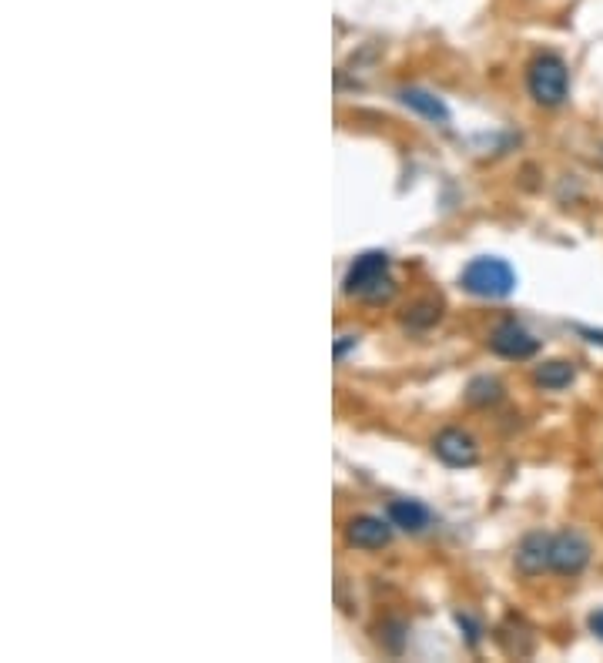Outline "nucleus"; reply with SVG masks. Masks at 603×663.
<instances>
[{"label":"nucleus","instance_id":"1","mask_svg":"<svg viewBox=\"0 0 603 663\" xmlns=\"http://www.w3.org/2000/svg\"><path fill=\"white\" fill-rule=\"evenodd\" d=\"M459 285H463L469 295H476V299H506V295L516 292V272L506 258L483 255V258H473V262L463 268Z\"/></svg>","mask_w":603,"mask_h":663},{"label":"nucleus","instance_id":"2","mask_svg":"<svg viewBox=\"0 0 603 663\" xmlns=\"http://www.w3.org/2000/svg\"><path fill=\"white\" fill-rule=\"evenodd\" d=\"M346 295L362 302H382L392 295V278H389V255L386 252H366L349 265L346 272Z\"/></svg>","mask_w":603,"mask_h":663},{"label":"nucleus","instance_id":"3","mask_svg":"<svg viewBox=\"0 0 603 663\" xmlns=\"http://www.w3.org/2000/svg\"><path fill=\"white\" fill-rule=\"evenodd\" d=\"M526 88H530L536 104H543V108H557V104L567 101V91H570L567 61L557 54L533 57V64L526 67Z\"/></svg>","mask_w":603,"mask_h":663},{"label":"nucleus","instance_id":"4","mask_svg":"<svg viewBox=\"0 0 603 663\" xmlns=\"http://www.w3.org/2000/svg\"><path fill=\"white\" fill-rule=\"evenodd\" d=\"M590 543L587 536H580L577 530H563L553 536V550H550V570L560 576H577L587 570L590 563Z\"/></svg>","mask_w":603,"mask_h":663},{"label":"nucleus","instance_id":"5","mask_svg":"<svg viewBox=\"0 0 603 663\" xmlns=\"http://www.w3.org/2000/svg\"><path fill=\"white\" fill-rule=\"evenodd\" d=\"M490 349L496 355H503V359L523 362V359H533V355L540 352V339L526 332L520 322H500L490 335Z\"/></svg>","mask_w":603,"mask_h":663},{"label":"nucleus","instance_id":"6","mask_svg":"<svg viewBox=\"0 0 603 663\" xmlns=\"http://www.w3.org/2000/svg\"><path fill=\"white\" fill-rule=\"evenodd\" d=\"M433 453L443 459L446 466L453 469H463V466H473L476 459H480V449H476V442L469 432L463 429H443L433 442Z\"/></svg>","mask_w":603,"mask_h":663},{"label":"nucleus","instance_id":"7","mask_svg":"<svg viewBox=\"0 0 603 663\" xmlns=\"http://www.w3.org/2000/svg\"><path fill=\"white\" fill-rule=\"evenodd\" d=\"M392 540V523L379 516H356L346 523V543L356 550H382Z\"/></svg>","mask_w":603,"mask_h":663},{"label":"nucleus","instance_id":"8","mask_svg":"<svg viewBox=\"0 0 603 663\" xmlns=\"http://www.w3.org/2000/svg\"><path fill=\"white\" fill-rule=\"evenodd\" d=\"M550 550H553V536L550 533H530L516 550V566L526 576H536L543 570H550Z\"/></svg>","mask_w":603,"mask_h":663},{"label":"nucleus","instance_id":"9","mask_svg":"<svg viewBox=\"0 0 603 663\" xmlns=\"http://www.w3.org/2000/svg\"><path fill=\"white\" fill-rule=\"evenodd\" d=\"M399 101L406 104V108L413 111V114H419L423 121H429V124H439V128H446V124H449V108L443 104V98H436L433 91H426V88H402Z\"/></svg>","mask_w":603,"mask_h":663},{"label":"nucleus","instance_id":"10","mask_svg":"<svg viewBox=\"0 0 603 663\" xmlns=\"http://www.w3.org/2000/svg\"><path fill=\"white\" fill-rule=\"evenodd\" d=\"M389 523L406 533H423L433 523V513L419 503V499H392L389 503Z\"/></svg>","mask_w":603,"mask_h":663},{"label":"nucleus","instance_id":"11","mask_svg":"<svg viewBox=\"0 0 603 663\" xmlns=\"http://www.w3.org/2000/svg\"><path fill=\"white\" fill-rule=\"evenodd\" d=\"M573 376H577V369H573L570 362H560V359L557 362H543L540 369H536V386L557 392V389H567L573 382Z\"/></svg>","mask_w":603,"mask_h":663},{"label":"nucleus","instance_id":"12","mask_svg":"<svg viewBox=\"0 0 603 663\" xmlns=\"http://www.w3.org/2000/svg\"><path fill=\"white\" fill-rule=\"evenodd\" d=\"M503 396V386L496 379H473L469 382V392H466V399L469 402H476V406H486V402H496Z\"/></svg>","mask_w":603,"mask_h":663},{"label":"nucleus","instance_id":"13","mask_svg":"<svg viewBox=\"0 0 603 663\" xmlns=\"http://www.w3.org/2000/svg\"><path fill=\"white\" fill-rule=\"evenodd\" d=\"M359 339L356 335H342V342H335V359H342V355L349 352V345H356Z\"/></svg>","mask_w":603,"mask_h":663},{"label":"nucleus","instance_id":"14","mask_svg":"<svg viewBox=\"0 0 603 663\" xmlns=\"http://www.w3.org/2000/svg\"><path fill=\"white\" fill-rule=\"evenodd\" d=\"M590 630L597 633V637L603 640V610H597V613H590Z\"/></svg>","mask_w":603,"mask_h":663}]
</instances>
